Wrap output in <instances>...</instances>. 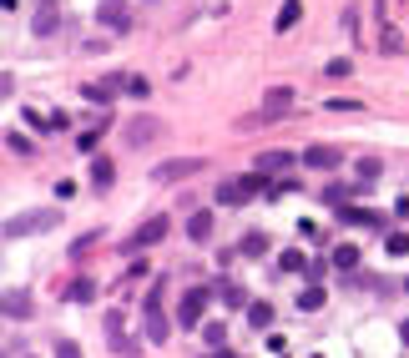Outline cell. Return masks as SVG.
Wrapping results in <instances>:
<instances>
[{
    "label": "cell",
    "mask_w": 409,
    "mask_h": 358,
    "mask_svg": "<svg viewBox=\"0 0 409 358\" xmlns=\"http://www.w3.org/2000/svg\"><path fill=\"white\" fill-rule=\"evenodd\" d=\"M258 192H268V177L263 172H248V177H222L217 182V202L222 207H243L248 197H258Z\"/></svg>",
    "instance_id": "cell-1"
},
{
    "label": "cell",
    "mask_w": 409,
    "mask_h": 358,
    "mask_svg": "<svg viewBox=\"0 0 409 358\" xmlns=\"http://www.w3.org/2000/svg\"><path fill=\"white\" fill-rule=\"evenodd\" d=\"M56 222H61V212H56V207H41V212H26V217H11V222H6V243H21V237H36V232H51Z\"/></svg>",
    "instance_id": "cell-2"
},
{
    "label": "cell",
    "mask_w": 409,
    "mask_h": 358,
    "mask_svg": "<svg viewBox=\"0 0 409 358\" xmlns=\"http://www.w3.org/2000/svg\"><path fill=\"white\" fill-rule=\"evenodd\" d=\"M167 232H172V217H162V212H157V217H147V222H142V227L132 232V243H127V253H147L152 243H162Z\"/></svg>",
    "instance_id": "cell-3"
},
{
    "label": "cell",
    "mask_w": 409,
    "mask_h": 358,
    "mask_svg": "<svg viewBox=\"0 0 409 358\" xmlns=\"http://www.w3.org/2000/svg\"><path fill=\"white\" fill-rule=\"evenodd\" d=\"M207 303H212V288H187V293H182V303H177V323L197 328L202 313H207Z\"/></svg>",
    "instance_id": "cell-4"
},
{
    "label": "cell",
    "mask_w": 409,
    "mask_h": 358,
    "mask_svg": "<svg viewBox=\"0 0 409 358\" xmlns=\"http://www.w3.org/2000/svg\"><path fill=\"white\" fill-rule=\"evenodd\" d=\"M96 21H101L111 36H122V31L132 26V6H127V0H101V6H96Z\"/></svg>",
    "instance_id": "cell-5"
},
{
    "label": "cell",
    "mask_w": 409,
    "mask_h": 358,
    "mask_svg": "<svg viewBox=\"0 0 409 358\" xmlns=\"http://www.w3.org/2000/svg\"><path fill=\"white\" fill-rule=\"evenodd\" d=\"M288 106H294V91H288V86H273L268 96H263V116H258V122H283V116H288Z\"/></svg>",
    "instance_id": "cell-6"
},
{
    "label": "cell",
    "mask_w": 409,
    "mask_h": 358,
    "mask_svg": "<svg viewBox=\"0 0 409 358\" xmlns=\"http://www.w3.org/2000/svg\"><path fill=\"white\" fill-rule=\"evenodd\" d=\"M116 91H122V76H106V81H86V86H81V96L96 101V106H111Z\"/></svg>",
    "instance_id": "cell-7"
},
{
    "label": "cell",
    "mask_w": 409,
    "mask_h": 358,
    "mask_svg": "<svg viewBox=\"0 0 409 358\" xmlns=\"http://www.w3.org/2000/svg\"><path fill=\"white\" fill-rule=\"evenodd\" d=\"M304 162H309L314 172H333V167L343 162V152H338V147H323V142H319V147H309V152H304Z\"/></svg>",
    "instance_id": "cell-8"
},
{
    "label": "cell",
    "mask_w": 409,
    "mask_h": 358,
    "mask_svg": "<svg viewBox=\"0 0 409 358\" xmlns=\"http://www.w3.org/2000/svg\"><path fill=\"white\" fill-rule=\"evenodd\" d=\"M197 167H202L197 157H182V162H162V167H157V182H182V177H192Z\"/></svg>",
    "instance_id": "cell-9"
},
{
    "label": "cell",
    "mask_w": 409,
    "mask_h": 358,
    "mask_svg": "<svg viewBox=\"0 0 409 358\" xmlns=\"http://www.w3.org/2000/svg\"><path fill=\"white\" fill-rule=\"evenodd\" d=\"M333 212H338L343 227H379V212H369V207H348V202H343V207H333Z\"/></svg>",
    "instance_id": "cell-10"
},
{
    "label": "cell",
    "mask_w": 409,
    "mask_h": 358,
    "mask_svg": "<svg viewBox=\"0 0 409 358\" xmlns=\"http://www.w3.org/2000/svg\"><path fill=\"white\" fill-rule=\"evenodd\" d=\"M142 333H147L152 343H167V318H162V308H142Z\"/></svg>",
    "instance_id": "cell-11"
},
{
    "label": "cell",
    "mask_w": 409,
    "mask_h": 358,
    "mask_svg": "<svg viewBox=\"0 0 409 358\" xmlns=\"http://www.w3.org/2000/svg\"><path fill=\"white\" fill-rule=\"evenodd\" d=\"M31 31H36V36H56V31H61V11H56V6H41L36 21H31Z\"/></svg>",
    "instance_id": "cell-12"
},
{
    "label": "cell",
    "mask_w": 409,
    "mask_h": 358,
    "mask_svg": "<svg viewBox=\"0 0 409 358\" xmlns=\"http://www.w3.org/2000/svg\"><path fill=\"white\" fill-rule=\"evenodd\" d=\"M299 16H304V0H283V11H278V21H273V31H278V36H288V31H294V26H299Z\"/></svg>",
    "instance_id": "cell-13"
},
{
    "label": "cell",
    "mask_w": 409,
    "mask_h": 358,
    "mask_svg": "<svg viewBox=\"0 0 409 358\" xmlns=\"http://www.w3.org/2000/svg\"><path fill=\"white\" fill-rule=\"evenodd\" d=\"M187 237H192V243H207V237H212V212H207V207H197V212L187 217Z\"/></svg>",
    "instance_id": "cell-14"
},
{
    "label": "cell",
    "mask_w": 409,
    "mask_h": 358,
    "mask_svg": "<svg viewBox=\"0 0 409 358\" xmlns=\"http://www.w3.org/2000/svg\"><path fill=\"white\" fill-rule=\"evenodd\" d=\"M278 273H309V253L304 248H283L278 253Z\"/></svg>",
    "instance_id": "cell-15"
},
{
    "label": "cell",
    "mask_w": 409,
    "mask_h": 358,
    "mask_svg": "<svg viewBox=\"0 0 409 358\" xmlns=\"http://www.w3.org/2000/svg\"><path fill=\"white\" fill-rule=\"evenodd\" d=\"M111 182H116V167H111L106 157H96V162H91V187H96V192H106Z\"/></svg>",
    "instance_id": "cell-16"
},
{
    "label": "cell",
    "mask_w": 409,
    "mask_h": 358,
    "mask_svg": "<svg viewBox=\"0 0 409 358\" xmlns=\"http://www.w3.org/2000/svg\"><path fill=\"white\" fill-rule=\"evenodd\" d=\"M217 298H222V308H248V303H253L248 288H238V283H222V288H217Z\"/></svg>",
    "instance_id": "cell-17"
},
{
    "label": "cell",
    "mask_w": 409,
    "mask_h": 358,
    "mask_svg": "<svg viewBox=\"0 0 409 358\" xmlns=\"http://www.w3.org/2000/svg\"><path fill=\"white\" fill-rule=\"evenodd\" d=\"M152 137H157V127H152V122H147V116H137V122H132V127H127V147H147V142H152Z\"/></svg>",
    "instance_id": "cell-18"
},
{
    "label": "cell",
    "mask_w": 409,
    "mask_h": 358,
    "mask_svg": "<svg viewBox=\"0 0 409 358\" xmlns=\"http://www.w3.org/2000/svg\"><path fill=\"white\" fill-rule=\"evenodd\" d=\"M6 318H31V293H6Z\"/></svg>",
    "instance_id": "cell-19"
},
{
    "label": "cell",
    "mask_w": 409,
    "mask_h": 358,
    "mask_svg": "<svg viewBox=\"0 0 409 358\" xmlns=\"http://www.w3.org/2000/svg\"><path fill=\"white\" fill-rule=\"evenodd\" d=\"M288 167H294V157H288V152H263L258 157V172L268 177V172H288Z\"/></svg>",
    "instance_id": "cell-20"
},
{
    "label": "cell",
    "mask_w": 409,
    "mask_h": 358,
    "mask_svg": "<svg viewBox=\"0 0 409 358\" xmlns=\"http://www.w3.org/2000/svg\"><path fill=\"white\" fill-rule=\"evenodd\" d=\"M319 308H323V288H319V283H309V288L299 293V313H319Z\"/></svg>",
    "instance_id": "cell-21"
},
{
    "label": "cell",
    "mask_w": 409,
    "mask_h": 358,
    "mask_svg": "<svg viewBox=\"0 0 409 358\" xmlns=\"http://www.w3.org/2000/svg\"><path fill=\"white\" fill-rule=\"evenodd\" d=\"M248 323H253V328H268V323H273V303L253 298V303H248Z\"/></svg>",
    "instance_id": "cell-22"
},
{
    "label": "cell",
    "mask_w": 409,
    "mask_h": 358,
    "mask_svg": "<svg viewBox=\"0 0 409 358\" xmlns=\"http://www.w3.org/2000/svg\"><path fill=\"white\" fill-rule=\"evenodd\" d=\"M66 298H71V303H91V298H96V283H91V278H76V283L66 288Z\"/></svg>",
    "instance_id": "cell-23"
},
{
    "label": "cell",
    "mask_w": 409,
    "mask_h": 358,
    "mask_svg": "<svg viewBox=\"0 0 409 358\" xmlns=\"http://www.w3.org/2000/svg\"><path fill=\"white\" fill-rule=\"evenodd\" d=\"M379 51H384V56H399V51H404V36H399L394 26H384V31H379Z\"/></svg>",
    "instance_id": "cell-24"
},
{
    "label": "cell",
    "mask_w": 409,
    "mask_h": 358,
    "mask_svg": "<svg viewBox=\"0 0 409 358\" xmlns=\"http://www.w3.org/2000/svg\"><path fill=\"white\" fill-rule=\"evenodd\" d=\"M379 172H384V167H379L374 157H364V162L354 167V177H359V182H364V187H374V182H379Z\"/></svg>",
    "instance_id": "cell-25"
},
{
    "label": "cell",
    "mask_w": 409,
    "mask_h": 358,
    "mask_svg": "<svg viewBox=\"0 0 409 358\" xmlns=\"http://www.w3.org/2000/svg\"><path fill=\"white\" fill-rule=\"evenodd\" d=\"M122 91H127V96H137V101H147L152 81H147V76H122Z\"/></svg>",
    "instance_id": "cell-26"
},
{
    "label": "cell",
    "mask_w": 409,
    "mask_h": 358,
    "mask_svg": "<svg viewBox=\"0 0 409 358\" xmlns=\"http://www.w3.org/2000/svg\"><path fill=\"white\" fill-rule=\"evenodd\" d=\"M333 263H338L343 273H354V268H359V248H354V243H343V248L333 253Z\"/></svg>",
    "instance_id": "cell-27"
},
{
    "label": "cell",
    "mask_w": 409,
    "mask_h": 358,
    "mask_svg": "<svg viewBox=\"0 0 409 358\" xmlns=\"http://www.w3.org/2000/svg\"><path fill=\"white\" fill-rule=\"evenodd\" d=\"M263 253H268V237L263 232H248L243 237V258H263Z\"/></svg>",
    "instance_id": "cell-28"
},
{
    "label": "cell",
    "mask_w": 409,
    "mask_h": 358,
    "mask_svg": "<svg viewBox=\"0 0 409 358\" xmlns=\"http://www.w3.org/2000/svg\"><path fill=\"white\" fill-rule=\"evenodd\" d=\"M384 253H389V258H404V253H409V232H389Z\"/></svg>",
    "instance_id": "cell-29"
},
{
    "label": "cell",
    "mask_w": 409,
    "mask_h": 358,
    "mask_svg": "<svg viewBox=\"0 0 409 358\" xmlns=\"http://www.w3.org/2000/svg\"><path fill=\"white\" fill-rule=\"evenodd\" d=\"M6 147H11L16 157H31V152H36V147H31V137H21V132H11V137H6Z\"/></svg>",
    "instance_id": "cell-30"
},
{
    "label": "cell",
    "mask_w": 409,
    "mask_h": 358,
    "mask_svg": "<svg viewBox=\"0 0 409 358\" xmlns=\"http://www.w3.org/2000/svg\"><path fill=\"white\" fill-rule=\"evenodd\" d=\"M202 338H207L212 348H222V343H227V323H207V328H202Z\"/></svg>",
    "instance_id": "cell-31"
},
{
    "label": "cell",
    "mask_w": 409,
    "mask_h": 358,
    "mask_svg": "<svg viewBox=\"0 0 409 358\" xmlns=\"http://www.w3.org/2000/svg\"><path fill=\"white\" fill-rule=\"evenodd\" d=\"M294 187H299V182H294V177H283V182H268V192H263V197L273 202V197H288V192H294Z\"/></svg>",
    "instance_id": "cell-32"
},
{
    "label": "cell",
    "mask_w": 409,
    "mask_h": 358,
    "mask_svg": "<svg viewBox=\"0 0 409 358\" xmlns=\"http://www.w3.org/2000/svg\"><path fill=\"white\" fill-rule=\"evenodd\" d=\"M56 358H81V343L76 338H61V343H56Z\"/></svg>",
    "instance_id": "cell-33"
},
{
    "label": "cell",
    "mask_w": 409,
    "mask_h": 358,
    "mask_svg": "<svg viewBox=\"0 0 409 358\" xmlns=\"http://www.w3.org/2000/svg\"><path fill=\"white\" fill-rule=\"evenodd\" d=\"M56 197H61V202H71V197H76V182H71V177H61V182H56Z\"/></svg>",
    "instance_id": "cell-34"
},
{
    "label": "cell",
    "mask_w": 409,
    "mask_h": 358,
    "mask_svg": "<svg viewBox=\"0 0 409 358\" xmlns=\"http://www.w3.org/2000/svg\"><path fill=\"white\" fill-rule=\"evenodd\" d=\"M328 111H359V101H354V96H333Z\"/></svg>",
    "instance_id": "cell-35"
},
{
    "label": "cell",
    "mask_w": 409,
    "mask_h": 358,
    "mask_svg": "<svg viewBox=\"0 0 409 358\" xmlns=\"http://www.w3.org/2000/svg\"><path fill=\"white\" fill-rule=\"evenodd\" d=\"M328 76L338 81V76H348V56H338V61H328Z\"/></svg>",
    "instance_id": "cell-36"
},
{
    "label": "cell",
    "mask_w": 409,
    "mask_h": 358,
    "mask_svg": "<svg viewBox=\"0 0 409 358\" xmlns=\"http://www.w3.org/2000/svg\"><path fill=\"white\" fill-rule=\"evenodd\" d=\"M399 343H404V348H409V318H404V323H399Z\"/></svg>",
    "instance_id": "cell-37"
},
{
    "label": "cell",
    "mask_w": 409,
    "mask_h": 358,
    "mask_svg": "<svg viewBox=\"0 0 409 358\" xmlns=\"http://www.w3.org/2000/svg\"><path fill=\"white\" fill-rule=\"evenodd\" d=\"M41 6H56V0H41Z\"/></svg>",
    "instance_id": "cell-38"
},
{
    "label": "cell",
    "mask_w": 409,
    "mask_h": 358,
    "mask_svg": "<svg viewBox=\"0 0 409 358\" xmlns=\"http://www.w3.org/2000/svg\"><path fill=\"white\" fill-rule=\"evenodd\" d=\"M212 358H227V353H212Z\"/></svg>",
    "instance_id": "cell-39"
},
{
    "label": "cell",
    "mask_w": 409,
    "mask_h": 358,
    "mask_svg": "<svg viewBox=\"0 0 409 358\" xmlns=\"http://www.w3.org/2000/svg\"><path fill=\"white\" fill-rule=\"evenodd\" d=\"M404 293H409V278H404Z\"/></svg>",
    "instance_id": "cell-40"
},
{
    "label": "cell",
    "mask_w": 409,
    "mask_h": 358,
    "mask_svg": "<svg viewBox=\"0 0 409 358\" xmlns=\"http://www.w3.org/2000/svg\"><path fill=\"white\" fill-rule=\"evenodd\" d=\"M227 358H238V353H227Z\"/></svg>",
    "instance_id": "cell-41"
},
{
    "label": "cell",
    "mask_w": 409,
    "mask_h": 358,
    "mask_svg": "<svg viewBox=\"0 0 409 358\" xmlns=\"http://www.w3.org/2000/svg\"><path fill=\"white\" fill-rule=\"evenodd\" d=\"M147 6H152V0H147Z\"/></svg>",
    "instance_id": "cell-42"
}]
</instances>
